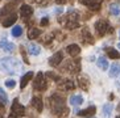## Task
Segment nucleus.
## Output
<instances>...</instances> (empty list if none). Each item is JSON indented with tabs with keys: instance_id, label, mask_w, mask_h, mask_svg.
Instances as JSON below:
<instances>
[{
	"instance_id": "f257e3e1",
	"label": "nucleus",
	"mask_w": 120,
	"mask_h": 118,
	"mask_svg": "<svg viewBox=\"0 0 120 118\" xmlns=\"http://www.w3.org/2000/svg\"><path fill=\"white\" fill-rule=\"evenodd\" d=\"M49 104L50 108H52V111L57 115L58 118H66L70 113V109L66 108V104H65V98L60 94H52L49 98Z\"/></svg>"
},
{
	"instance_id": "f03ea898",
	"label": "nucleus",
	"mask_w": 120,
	"mask_h": 118,
	"mask_svg": "<svg viewBox=\"0 0 120 118\" xmlns=\"http://www.w3.org/2000/svg\"><path fill=\"white\" fill-rule=\"evenodd\" d=\"M0 69L7 73H17L21 69V64L16 58H1L0 59Z\"/></svg>"
},
{
	"instance_id": "7ed1b4c3",
	"label": "nucleus",
	"mask_w": 120,
	"mask_h": 118,
	"mask_svg": "<svg viewBox=\"0 0 120 118\" xmlns=\"http://www.w3.org/2000/svg\"><path fill=\"white\" fill-rule=\"evenodd\" d=\"M60 22L64 25L66 29L73 30V29L79 26V13H78L77 10H73V9L69 10L65 17L60 18Z\"/></svg>"
},
{
	"instance_id": "20e7f679",
	"label": "nucleus",
	"mask_w": 120,
	"mask_h": 118,
	"mask_svg": "<svg viewBox=\"0 0 120 118\" xmlns=\"http://www.w3.org/2000/svg\"><path fill=\"white\" fill-rule=\"evenodd\" d=\"M95 30H96L99 37H103L107 31H111L112 29L109 28V24L106 20H98L95 22Z\"/></svg>"
},
{
	"instance_id": "39448f33",
	"label": "nucleus",
	"mask_w": 120,
	"mask_h": 118,
	"mask_svg": "<svg viewBox=\"0 0 120 118\" xmlns=\"http://www.w3.org/2000/svg\"><path fill=\"white\" fill-rule=\"evenodd\" d=\"M46 80L44 79V73L42 72H38L36 79L33 80V88L36 90H45L46 89Z\"/></svg>"
},
{
	"instance_id": "423d86ee",
	"label": "nucleus",
	"mask_w": 120,
	"mask_h": 118,
	"mask_svg": "<svg viewBox=\"0 0 120 118\" xmlns=\"http://www.w3.org/2000/svg\"><path fill=\"white\" fill-rule=\"evenodd\" d=\"M64 68L65 71H69L71 73H78L81 71V62H79V59H75L73 62H67Z\"/></svg>"
},
{
	"instance_id": "0eeeda50",
	"label": "nucleus",
	"mask_w": 120,
	"mask_h": 118,
	"mask_svg": "<svg viewBox=\"0 0 120 118\" xmlns=\"http://www.w3.org/2000/svg\"><path fill=\"white\" fill-rule=\"evenodd\" d=\"M12 114L19 115V117L25 115V108L20 104V102H19L17 98H16V100L13 101V104H12Z\"/></svg>"
},
{
	"instance_id": "6e6552de",
	"label": "nucleus",
	"mask_w": 120,
	"mask_h": 118,
	"mask_svg": "<svg viewBox=\"0 0 120 118\" xmlns=\"http://www.w3.org/2000/svg\"><path fill=\"white\" fill-rule=\"evenodd\" d=\"M81 37H82V42L83 43H86V45H92L94 42H95V39H94V37L91 35V33H90V30H88V28H83L82 29V34H81Z\"/></svg>"
},
{
	"instance_id": "1a4fd4ad",
	"label": "nucleus",
	"mask_w": 120,
	"mask_h": 118,
	"mask_svg": "<svg viewBox=\"0 0 120 118\" xmlns=\"http://www.w3.org/2000/svg\"><path fill=\"white\" fill-rule=\"evenodd\" d=\"M103 0H81L82 4H85L86 7H88L91 10H98L100 8Z\"/></svg>"
},
{
	"instance_id": "9d476101",
	"label": "nucleus",
	"mask_w": 120,
	"mask_h": 118,
	"mask_svg": "<svg viewBox=\"0 0 120 118\" xmlns=\"http://www.w3.org/2000/svg\"><path fill=\"white\" fill-rule=\"evenodd\" d=\"M78 87L83 90H88L90 87V79L86 75H78Z\"/></svg>"
},
{
	"instance_id": "9b49d317",
	"label": "nucleus",
	"mask_w": 120,
	"mask_h": 118,
	"mask_svg": "<svg viewBox=\"0 0 120 118\" xmlns=\"http://www.w3.org/2000/svg\"><path fill=\"white\" fill-rule=\"evenodd\" d=\"M62 60H64V54H62L61 51H57L56 54H53L52 58L49 59V64L52 67H57L61 62H62Z\"/></svg>"
},
{
	"instance_id": "f8f14e48",
	"label": "nucleus",
	"mask_w": 120,
	"mask_h": 118,
	"mask_svg": "<svg viewBox=\"0 0 120 118\" xmlns=\"http://www.w3.org/2000/svg\"><path fill=\"white\" fill-rule=\"evenodd\" d=\"M95 113H96V108H95V106H90V108L85 109V110H79V109L77 110V114L78 115H81V117H86V118L92 117Z\"/></svg>"
},
{
	"instance_id": "ddd939ff",
	"label": "nucleus",
	"mask_w": 120,
	"mask_h": 118,
	"mask_svg": "<svg viewBox=\"0 0 120 118\" xmlns=\"http://www.w3.org/2000/svg\"><path fill=\"white\" fill-rule=\"evenodd\" d=\"M16 20H17V14L15 13H11L8 14V16H5V18L3 20V26L4 28H8V26H12V25L16 22Z\"/></svg>"
},
{
	"instance_id": "4468645a",
	"label": "nucleus",
	"mask_w": 120,
	"mask_h": 118,
	"mask_svg": "<svg viewBox=\"0 0 120 118\" xmlns=\"http://www.w3.org/2000/svg\"><path fill=\"white\" fill-rule=\"evenodd\" d=\"M20 14H21L24 18H29L33 14V8L28 4H22L21 8H20Z\"/></svg>"
},
{
	"instance_id": "2eb2a0df",
	"label": "nucleus",
	"mask_w": 120,
	"mask_h": 118,
	"mask_svg": "<svg viewBox=\"0 0 120 118\" xmlns=\"http://www.w3.org/2000/svg\"><path fill=\"white\" fill-rule=\"evenodd\" d=\"M0 47L7 52H12V51H15V49H16V46H15L13 43H11V42H8L5 38H3L1 41H0Z\"/></svg>"
},
{
	"instance_id": "dca6fc26",
	"label": "nucleus",
	"mask_w": 120,
	"mask_h": 118,
	"mask_svg": "<svg viewBox=\"0 0 120 118\" xmlns=\"http://www.w3.org/2000/svg\"><path fill=\"white\" fill-rule=\"evenodd\" d=\"M32 106L37 111H38V113H41V111H42V109H44V104H42L41 97H33L32 98Z\"/></svg>"
},
{
	"instance_id": "f3484780",
	"label": "nucleus",
	"mask_w": 120,
	"mask_h": 118,
	"mask_svg": "<svg viewBox=\"0 0 120 118\" xmlns=\"http://www.w3.org/2000/svg\"><path fill=\"white\" fill-rule=\"evenodd\" d=\"M32 77H33V72H32V71H29V72L25 73L24 76L21 77V81H20V88H21V89H24V88L28 85V83L30 81V79H32Z\"/></svg>"
},
{
	"instance_id": "a211bd4d",
	"label": "nucleus",
	"mask_w": 120,
	"mask_h": 118,
	"mask_svg": "<svg viewBox=\"0 0 120 118\" xmlns=\"http://www.w3.org/2000/svg\"><path fill=\"white\" fill-rule=\"evenodd\" d=\"M66 50H67V52L70 54L71 56H77L79 52H81V47L78 45H75V43H71V45H69L66 47Z\"/></svg>"
},
{
	"instance_id": "6ab92c4d",
	"label": "nucleus",
	"mask_w": 120,
	"mask_h": 118,
	"mask_svg": "<svg viewBox=\"0 0 120 118\" xmlns=\"http://www.w3.org/2000/svg\"><path fill=\"white\" fill-rule=\"evenodd\" d=\"M69 101H70L71 105H74V106H79V105L83 104V97H82L81 94H73Z\"/></svg>"
},
{
	"instance_id": "aec40b11",
	"label": "nucleus",
	"mask_w": 120,
	"mask_h": 118,
	"mask_svg": "<svg viewBox=\"0 0 120 118\" xmlns=\"http://www.w3.org/2000/svg\"><path fill=\"white\" fill-rule=\"evenodd\" d=\"M58 83H60V81H58ZM60 85H61V88H62V89H65V90H73L74 89V83H73V81H71V80H64V81H61L60 83Z\"/></svg>"
},
{
	"instance_id": "412c9836",
	"label": "nucleus",
	"mask_w": 120,
	"mask_h": 118,
	"mask_svg": "<svg viewBox=\"0 0 120 118\" xmlns=\"http://www.w3.org/2000/svg\"><path fill=\"white\" fill-rule=\"evenodd\" d=\"M120 73V64L119 63H113L111 68H109V76L111 77H116Z\"/></svg>"
},
{
	"instance_id": "4be33fe9",
	"label": "nucleus",
	"mask_w": 120,
	"mask_h": 118,
	"mask_svg": "<svg viewBox=\"0 0 120 118\" xmlns=\"http://www.w3.org/2000/svg\"><path fill=\"white\" fill-rule=\"evenodd\" d=\"M40 35H41V30L37 28H30L28 31V37L29 39H36V38H38Z\"/></svg>"
},
{
	"instance_id": "5701e85b",
	"label": "nucleus",
	"mask_w": 120,
	"mask_h": 118,
	"mask_svg": "<svg viewBox=\"0 0 120 118\" xmlns=\"http://www.w3.org/2000/svg\"><path fill=\"white\" fill-rule=\"evenodd\" d=\"M112 109H113V106H112V104H109V102L103 105V117L109 118V115H111V113H112Z\"/></svg>"
},
{
	"instance_id": "b1692460",
	"label": "nucleus",
	"mask_w": 120,
	"mask_h": 118,
	"mask_svg": "<svg viewBox=\"0 0 120 118\" xmlns=\"http://www.w3.org/2000/svg\"><path fill=\"white\" fill-rule=\"evenodd\" d=\"M96 63H98V67H99L100 69H103V71H106V69L108 68V60H107L106 58H103V56L98 58Z\"/></svg>"
},
{
	"instance_id": "393cba45",
	"label": "nucleus",
	"mask_w": 120,
	"mask_h": 118,
	"mask_svg": "<svg viewBox=\"0 0 120 118\" xmlns=\"http://www.w3.org/2000/svg\"><path fill=\"white\" fill-rule=\"evenodd\" d=\"M28 51L30 55H38L40 52H41V49H40V46L34 45V43H30L28 46Z\"/></svg>"
},
{
	"instance_id": "a878e982",
	"label": "nucleus",
	"mask_w": 120,
	"mask_h": 118,
	"mask_svg": "<svg viewBox=\"0 0 120 118\" xmlns=\"http://www.w3.org/2000/svg\"><path fill=\"white\" fill-rule=\"evenodd\" d=\"M107 54H108V56L111 59H120V52L116 49H113V47H108L107 49Z\"/></svg>"
},
{
	"instance_id": "bb28decb",
	"label": "nucleus",
	"mask_w": 120,
	"mask_h": 118,
	"mask_svg": "<svg viewBox=\"0 0 120 118\" xmlns=\"http://www.w3.org/2000/svg\"><path fill=\"white\" fill-rule=\"evenodd\" d=\"M109 13L113 14V16H119L120 14V5L116 3L109 4Z\"/></svg>"
},
{
	"instance_id": "cd10ccee",
	"label": "nucleus",
	"mask_w": 120,
	"mask_h": 118,
	"mask_svg": "<svg viewBox=\"0 0 120 118\" xmlns=\"http://www.w3.org/2000/svg\"><path fill=\"white\" fill-rule=\"evenodd\" d=\"M21 34H22V26H20V25L13 26V29H12V35L16 37V38H19Z\"/></svg>"
},
{
	"instance_id": "c85d7f7f",
	"label": "nucleus",
	"mask_w": 120,
	"mask_h": 118,
	"mask_svg": "<svg viewBox=\"0 0 120 118\" xmlns=\"http://www.w3.org/2000/svg\"><path fill=\"white\" fill-rule=\"evenodd\" d=\"M0 101H1L4 105L8 104V96H7V93H5L1 88H0Z\"/></svg>"
},
{
	"instance_id": "c756f323",
	"label": "nucleus",
	"mask_w": 120,
	"mask_h": 118,
	"mask_svg": "<svg viewBox=\"0 0 120 118\" xmlns=\"http://www.w3.org/2000/svg\"><path fill=\"white\" fill-rule=\"evenodd\" d=\"M46 76H48V77H53L54 81H60V80H61V77L58 76V75H56L54 72H46Z\"/></svg>"
},
{
	"instance_id": "7c9ffc66",
	"label": "nucleus",
	"mask_w": 120,
	"mask_h": 118,
	"mask_svg": "<svg viewBox=\"0 0 120 118\" xmlns=\"http://www.w3.org/2000/svg\"><path fill=\"white\" fill-rule=\"evenodd\" d=\"M5 85H7L8 88H15V85H16V81H15V80H7V81H5Z\"/></svg>"
},
{
	"instance_id": "2f4dec72",
	"label": "nucleus",
	"mask_w": 120,
	"mask_h": 118,
	"mask_svg": "<svg viewBox=\"0 0 120 118\" xmlns=\"http://www.w3.org/2000/svg\"><path fill=\"white\" fill-rule=\"evenodd\" d=\"M48 24H49V18H48V17H42V20H41V26H46Z\"/></svg>"
},
{
	"instance_id": "473e14b6",
	"label": "nucleus",
	"mask_w": 120,
	"mask_h": 118,
	"mask_svg": "<svg viewBox=\"0 0 120 118\" xmlns=\"http://www.w3.org/2000/svg\"><path fill=\"white\" fill-rule=\"evenodd\" d=\"M54 13H58V14H60V13H62V8H61V7L56 8V9H54Z\"/></svg>"
},
{
	"instance_id": "72a5a7b5",
	"label": "nucleus",
	"mask_w": 120,
	"mask_h": 118,
	"mask_svg": "<svg viewBox=\"0 0 120 118\" xmlns=\"http://www.w3.org/2000/svg\"><path fill=\"white\" fill-rule=\"evenodd\" d=\"M36 3H38V4H45V3H48L49 0H34Z\"/></svg>"
},
{
	"instance_id": "f704fd0d",
	"label": "nucleus",
	"mask_w": 120,
	"mask_h": 118,
	"mask_svg": "<svg viewBox=\"0 0 120 118\" xmlns=\"http://www.w3.org/2000/svg\"><path fill=\"white\" fill-rule=\"evenodd\" d=\"M66 1H67V0H56V3H57V4H65Z\"/></svg>"
},
{
	"instance_id": "c9c22d12",
	"label": "nucleus",
	"mask_w": 120,
	"mask_h": 118,
	"mask_svg": "<svg viewBox=\"0 0 120 118\" xmlns=\"http://www.w3.org/2000/svg\"><path fill=\"white\" fill-rule=\"evenodd\" d=\"M4 106H5V105H4L1 101H0V111H3V110H4Z\"/></svg>"
},
{
	"instance_id": "e433bc0d",
	"label": "nucleus",
	"mask_w": 120,
	"mask_h": 118,
	"mask_svg": "<svg viewBox=\"0 0 120 118\" xmlns=\"http://www.w3.org/2000/svg\"><path fill=\"white\" fill-rule=\"evenodd\" d=\"M9 118H21V117H19V115H15V114H11V115H9Z\"/></svg>"
},
{
	"instance_id": "4c0bfd02",
	"label": "nucleus",
	"mask_w": 120,
	"mask_h": 118,
	"mask_svg": "<svg viewBox=\"0 0 120 118\" xmlns=\"http://www.w3.org/2000/svg\"><path fill=\"white\" fill-rule=\"evenodd\" d=\"M117 110H119V113H120V104L117 105Z\"/></svg>"
},
{
	"instance_id": "58836bf2",
	"label": "nucleus",
	"mask_w": 120,
	"mask_h": 118,
	"mask_svg": "<svg viewBox=\"0 0 120 118\" xmlns=\"http://www.w3.org/2000/svg\"><path fill=\"white\" fill-rule=\"evenodd\" d=\"M120 75V73H119ZM117 85H120V77H119V81H117Z\"/></svg>"
},
{
	"instance_id": "ea45409f",
	"label": "nucleus",
	"mask_w": 120,
	"mask_h": 118,
	"mask_svg": "<svg viewBox=\"0 0 120 118\" xmlns=\"http://www.w3.org/2000/svg\"><path fill=\"white\" fill-rule=\"evenodd\" d=\"M117 47H120V42H119V45H117Z\"/></svg>"
},
{
	"instance_id": "a19ab883",
	"label": "nucleus",
	"mask_w": 120,
	"mask_h": 118,
	"mask_svg": "<svg viewBox=\"0 0 120 118\" xmlns=\"http://www.w3.org/2000/svg\"><path fill=\"white\" fill-rule=\"evenodd\" d=\"M116 118H120V115H117V117H116Z\"/></svg>"
},
{
	"instance_id": "79ce46f5",
	"label": "nucleus",
	"mask_w": 120,
	"mask_h": 118,
	"mask_svg": "<svg viewBox=\"0 0 120 118\" xmlns=\"http://www.w3.org/2000/svg\"><path fill=\"white\" fill-rule=\"evenodd\" d=\"M119 37H120V33H119Z\"/></svg>"
},
{
	"instance_id": "37998d69",
	"label": "nucleus",
	"mask_w": 120,
	"mask_h": 118,
	"mask_svg": "<svg viewBox=\"0 0 120 118\" xmlns=\"http://www.w3.org/2000/svg\"><path fill=\"white\" fill-rule=\"evenodd\" d=\"M0 1H1V0H0Z\"/></svg>"
}]
</instances>
